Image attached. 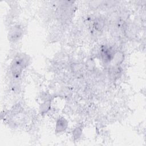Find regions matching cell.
<instances>
[{
  "mask_svg": "<svg viewBox=\"0 0 146 146\" xmlns=\"http://www.w3.org/2000/svg\"><path fill=\"white\" fill-rule=\"evenodd\" d=\"M27 58L23 55L17 56L14 60L11 66V71L13 76L18 78L27 64Z\"/></svg>",
  "mask_w": 146,
  "mask_h": 146,
  "instance_id": "6da1fadb",
  "label": "cell"
},
{
  "mask_svg": "<svg viewBox=\"0 0 146 146\" xmlns=\"http://www.w3.org/2000/svg\"><path fill=\"white\" fill-rule=\"evenodd\" d=\"M101 55L104 62H110L114 58V52L112 48L106 46L102 48Z\"/></svg>",
  "mask_w": 146,
  "mask_h": 146,
  "instance_id": "7a4b0ae2",
  "label": "cell"
},
{
  "mask_svg": "<svg viewBox=\"0 0 146 146\" xmlns=\"http://www.w3.org/2000/svg\"><path fill=\"white\" fill-rule=\"evenodd\" d=\"M67 127V122L64 118H60L58 120L56 125V129L58 132H63Z\"/></svg>",
  "mask_w": 146,
  "mask_h": 146,
  "instance_id": "3957f363",
  "label": "cell"
},
{
  "mask_svg": "<svg viewBox=\"0 0 146 146\" xmlns=\"http://www.w3.org/2000/svg\"><path fill=\"white\" fill-rule=\"evenodd\" d=\"M22 34V31L20 28H18V27H14L10 32L9 36L10 38L12 40H14L16 39H18L19 36H21Z\"/></svg>",
  "mask_w": 146,
  "mask_h": 146,
  "instance_id": "277c9868",
  "label": "cell"
},
{
  "mask_svg": "<svg viewBox=\"0 0 146 146\" xmlns=\"http://www.w3.org/2000/svg\"><path fill=\"white\" fill-rule=\"evenodd\" d=\"M81 132H82V131H81L80 129H79V128H76V129H75L74 130V138H75V139L78 138V137L80 136V134H81Z\"/></svg>",
  "mask_w": 146,
  "mask_h": 146,
  "instance_id": "5b68a950",
  "label": "cell"
}]
</instances>
